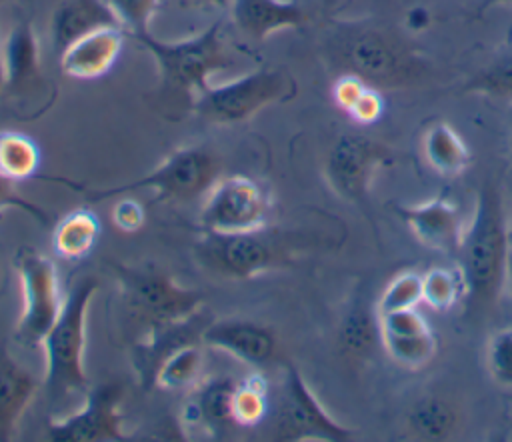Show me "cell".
<instances>
[{
    "mask_svg": "<svg viewBox=\"0 0 512 442\" xmlns=\"http://www.w3.org/2000/svg\"><path fill=\"white\" fill-rule=\"evenodd\" d=\"M458 254L470 308H492L508 280L510 260V232L496 184L486 182L478 192L474 216Z\"/></svg>",
    "mask_w": 512,
    "mask_h": 442,
    "instance_id": "6da1fadb",
    "label": "cell"
},
{
    "mask_svg": "<svg viewBox=\"0 0 512 442\" xmlns=\"http://www.w3.org/2000/svg\"><path fill=\"white\" fill-rule=\"evenodd\" d=\"M136 40L158 64L162 96L178 104L186 102L190 108L196 96L210 86V76L234 64L222 38V22H214L186 40L164 42L150 32Z\"/></svg>",
    "mask_w": 512,
    "mask_h": 442,
    "instance_id": "7a4b0ae2",
    "label": "cell"
},
{
    "mask_svg": "<svg viewBox=\"0 0 512 442\" xmlns=\"http://www.w3.org/2000/svg\"><path fill=\"white\" fill-rule=\"evenodd\" d=\"M336 60L368 86L404 88L424 78L426 64L402 38L374 24H352L336 34Z\"/></svg>",
    "mask_w": 512,
    "mask_h": 442,
    "instance_id": "3957f363",
    "label": "cell"
},
{
    "mask_svg": "<svg viewBox=\"0 0 512 442\" xmlns=\"http://www.w3.org/2000/svg\"><path fill=\"white\" fill-rule=\"evenodd\" d=\"M98 290L96 278L88 276L72 284L64 296L62 310L42 340L46 354L44 388L52 402L88 392L90 380L84 368L86 314Z\"/></svg>",
    "mask_w": 512,
    "mask_h": 442,
    "instance_id": "277c9868",
    "label": "cell"
},
{
    "mask_svg": "<svg viewBox=\"0 0 512 442\" xmlns=\"http://www.w3.org/2000/svg\"><path fill=\"white\" fill-rule=\"evenodd\" d=\"M220 178V160L204 146H186L172 152L160 166H156L146 176L128 182L124 186H114L106 190H88L66 178H50L62 182L70 188H76L84 194L88 202H100L104 198L150 188L158 194V200H192L208 192L214 182Z\"/></svg>",
    "mask_w": 512,
    "mask_h": 442,
    "instance_id": "5b68a950",
    "label": "cell"
},
{
    "mask_svg": "<svg viewBox=\"0 0 512 442\" xmlns=\"http://www.w3.org/2000/svg\"><path fill=\"white\" fill-rule=\"evenodd\" d=\"M118 280L120 304L128 320L142 330L140 336L196 314L204 300L202 292L184 288L158 270L118 268Z\"/></svg>",
    "mask_w": 512,
    "mask_h": 442,
    "instance_id": "8992f818",
    "label": "cell"
},
{
    "mask_svg": "<svg viewBox=\"0 0 512 442\" xmlns=\"http://www.w3.org/2000/svg\"><path fill=\"white\" fill-rule=\"evenodd\" d=\"M294 80L278 68H258L220 86H208L196 96L192 110L212 124H238L262 108L294 96Z\"/></svg>",
    "mask_w": 512,
    "mask_h": 442,
    "instance_id": "52a82bcc",
    "label": "cell"
},
{
    "mask_svg": "<svg viewBox=\"0 0 512 442\" xmlns=\"http://www.w3.org/2000/svg\"><path fill=\"white\" fill-rule=\"evenodd\" d=\"M16 272L22 288V314L14 336L28 346L42 344L64 304L56 264L32 248H20Z\"/></svg>",
    "mask_w": 512,
    "mask_h": 442,
    "instance_id": "ba28073f",
    "label": "cell"
},
{
    "mask_svg": "<svg viewBox=\"0 0 512 442\" xmlns=\"http://www.w3.org/2000/svg\"><path fill=\"white\" fill-rule=\"evenodd\" d=\"M270 434L274 440L344 442L354 432L336 422L304 382L298 368L288 366L274 412Z\"/></svg>",
    "mask_w": 512,
    "mask_h": 442,
    "instance_id": "9c48e42d",
    "label": "cell"
},
{
    "mask_svg": "<svg viewBox=\"0 0 512 442\" xmlns=\"http://www.w3.org/2000/svg\"><path fill=\"white\" fill-rule=\"evenodd\" d=\"M270 214V200L254 178L234 174L218 178L208 190L200 224L212 234H244L262 230Z\"/></svg>",
    "mask_w": 512,
    "mask_h": 442,
    "instance_id": "30bf717a",
    "label": "cell"
},
{
    "mask_svg": "<svg viewBox=\"0 0 512 442\" xmlns=\"http://www.w3.org/2000/svg\"><path fill=\"white\" fill-rule=\"evenodd\" d=\"M124 388L118 382L92 386L84 404L70 416L48 426V438L56 442H108L124 440V416L120 404Z\"/></svg>",
    "mask_w": 512,
    "mask_h": 442,
    "instance_id": "8fae6325",
    "label": "cell"
},
{
    "mask_svg": "<svg viewBox=\"0 0 512 442\" xmlns=\"http://www.w3.org/2000/svg\"><path fill=\"white\" fill-rule=\"evenodd\" d=\"M388 160L386 144L366 134L348 132L338 136L328 152L326 178L338 196L358 202L368 194L374 172Z\"/></svg>",
    "mask_w": 512,
    "mask_h": 442,
    "instance_id": "7c38bea8",
    "label": "cell"
},
{
    "mask_svg": "<svg viewBox=\"0 0 512 442\" xmlns=\"http://www.w3.org/2000/svg\"><path fill=\"white\" fill-rule=\"evenodd\" d=\"M200 258L206 266L228 278H252L270 270L282 254L264 228L244 234H212L200 244Z\"/></svg>",
    "mask_w": 512,
    "mask_h": 442,
    "instance_id": "4fadbf2b",
    "label": "cell"
},
{
    "mask_svg": "<svg viewBox=\"0 0 512 442\" xmlns=\"http://www.w3.org/2000/svg\"><path fill=\"white\" fill-rule=\"evenodd\" d=\"M208 316L198 310L196 314L160 326L156 330L146 332L144 336L136 338L134 348H132V360H134V368L138 372L140 384L148 390L154 386V376L158 366L176 350H180L182 346L188 344H200L202 342V332L208 324Z\"/></svg>",
    "mask_w": 512,
    "mask_h": 442,
    "instance_id": "5bb4252c",
    "label": "cell"
},
{
    "mask_svg": "<svg viewBox=\"0 0 512 442\" xmlns=\"http://www.w3.org/2000/svg\"><path fill=\"white\" fill-rule=\"evenodd\" d=\"M398 216L422 246L444 254L460 250L466 230L462 212L454 202L436 198L416 206H398Z\"/></svg>",
    "mask_w": 512,
    "mask_h": 442,
    "instance_id": "9a60e30c",
    "label": "cell"
},
{
    "mask_svg": "<svg viewBox=\"0 0 512 442\" xmlns=\"http://www.w3.org/2000/svg\"><path fill=\"white\" fill-rule=\"evenodd\" d=\"M202 344L252 366L268 364L276 352L274 332L264 324L242 318L210 320L202 332Z\"/></svg>",
    "mask_w": 512,
    "mask_h": 442,
    "instance_id": "2e32d148",
    "label": "cell"
},
{
    "mask_svg": "<svg viewBox=\"0 0 512 442\" xmlns=\"http://www.w3.org/2000/svg\"><path fill=\"white\" fill-rule=\"evenodd\" d=\"M122 38L124 30L120 26H106L80 36L60 52L62 72L76 80H92L106 74L120 54Z\"/></svg>",
    "mask_w": 512,
    "mask_h": 442,
    "instance_id": "e0dca14e",
    "label": "cell"
},
{
    "mask_svg": "<svg viewBox=\"0 0 512 442\" xmlns=\"http://www.w3.org/2000/svg\"><path fill=\"white\" fill-rule=\"evenodd\" d=\"M230 16L240 34L264 42L270 34L302 26L308 16L296 0H230Z\"/></svg>",
    "mask_w": 512,
    "mask_h": 442,
    "instance_id": "ac0fdd59",
    "label": "cell"
},
{
    "mask_svg": "<svg viewBox=\"0 0 512 442\" xmlns=\"http://www.w3.org/2000/svg\"><path fill=\"white\" fill-rule=\"evenodd\" d=\"M36 388V378L10 356L4 344H0V442L14 436Z\"/></svg>",
    "mask_w": 512,
    "mask_h": 442,
    "instance_id": "d6986e66",
    "label": "cell"
},
{
    "mask_svg": "<svg viewBox=\"0 0 512 442\" xmlns=\"http://www.w3.org/2000/svg\"><path fill=\"white\" fill-rule=\"evenodd\" d=\"M106 26H120L106 0H64L52 14V44L62 52L80 36Z\"/></svg>",
    "mask_w": 512,
    "mask_h": 442,
    "instance_id": "ffe728a7",
    "label": "cell"
},
{
    "mask_svg": "<svg viewBox=\"0 0 512 442\" xmlns=\"http://www.w3.org/2000/svg\"><path fill=\"white\" fill-rule=\"evenodd\" d=\"M236 382L230 378H214L202 384L192 402L186 406L188 420L200 424L212 438L226 434L232 418V396Z\"/></svg>",
    "mask_w": 512,
    "mask_h": 442,
    "instance_id": "44dd1931",
    "label": "cell"
},
{
    "mask_svg": "<svg viewBox=\"0 0 512 442\" xmlns=\"http://www.w3.org/2000/svg\"><path fill=\"white\" fill-rule=\"evenodd\" d=\"M4 68H6V86L12 90H26L40 78V54L36 36L30 24H18L2 52Z\"/></svg>",
    "mask_w": 512,
    "mask_h": 442,
    "instance_id": "7402d4cb",
    "label": "cell"
},
{
    "mask_svg": "<svg viewBox=\"0 0 512 442\" xmlns=\"http://www.w3.org/2000/svg\"><path fill=\"white\" fill-rule=\"evenodd\" d=\"M422 152L430 168L442 176H458L470 164L466 142L446 122H434L424 130Z\"/></svg>",
    "mask_w": 512,
    "mask_h": 442,
    "instance_id": "603a6c76",
    "label": "cell"
},
{
    "mask_svg": "<svg viewBox=\"0 0 512 442\" xmlns=\"http://www.w3.org/2000/svg\"><path fill=\"white\" fill-rule=\"evenodd\" d=\"M458 422L460 414L454 404L438 396L418 400L406 416L410 434L420 440H446L456 432Z\"/></svg>",
    "mask_w": 512,
    "mask_h": 442,
    "instance_id": "cb8c5ba5",
    "label": "cell"
},
{
    "mask_svg": "<svg viewBox=\"0 0 512 442\" xmlns=\"http://www.w3.org/2000/svg\"><path fill=\"white\" fill-rule=\"evenodd\" d=\"M100 222L90 210H74L66 214L52 234L54 252L64 260L84 258L96 244Z\"/></svg>",
    "mask_w": 512,
    "mask_h": 442,
    "instance_id": "d4e9b609",
    "label": "cell"
},
{
    "mask_svg": "<svg viewBox=\"0 0 512 442\" xmlns=\"http://www.w3.org/2000/svg\"><path fill=\"white\" fill-rule=\"evenodd\" d=\"M380 342V324L378 320L364 308L352 306L338 328V344L344 354L352 358H366L374 352Z\"/></svg>",
    "mask_w": 512,
    "mask_h": 442,
    "instance_id": "484cf974",
    "label": "cell"
},
{
    "mask_svg": "<svg viewBox=\"0 0 512 442\" xmlns=\"http://www.w3.org/2000/svg\"><path fill=\"white\" fill-rule=\"evenodd\" d=\"M40 154L36 144L12 130L0 132V176L8 180L30 178L38 170Z\"/></svg>",
    "mask_w": 512,
    "mask_h": 442,
    "instance_id": "4316f807",
    "label": "cell"
},
{
    "mask_svg": "<svg viewBox=\"0 0 512 442\" xmlns=\"http://www.w3.org/2000/svg\"><path fill=\"white\" fill-rule=\"evenodd\" d=\"M466 296V284L460 268H430L422 274V302L434 310H450Z\"/></svg>",
    "mask_w": 512,
    "mask_h": 442,
    "instance_id": "83f0119b",
    "label": "cell"
},
{
    "mask_svg": "<svg viewBox=\"0 0 512 442\" xmlns=\"http://www.w3.org/2000/svg\"><path fill=\"white\" fill-rule=\"evenodd\" d=\"M202 362H204V356L198 344L182 346L158 366L154 376V386L162 390H180V388L192 386L202 370Z\"/></svg>",
    "mask_w": 512,
    "mask_h": 442,
    "instance_id": "f1b7e54d",
    "label": "cell"
},
{
    "mask_svg": "<svg viewBox=\"0 0 512 442\" xmlns=\"http://www.w3.org/2000/svg\"><path fill=\"white\" fill-rule=\"evenodd\" d=\"M464 90L512 106V50L496 56L478 70L466 82Z\"/></svg>",
    "mask_w": 512,
    "mask_h": 442,
    "instance_id": "f546056e",
    "label": "cell"
},
{
    "mask_svg": "<svg viewBox=\"0 0 512 442\" xmlns=\"http://www.w3.org/2000/svg\"><path fill=\"white\" fill-rule=\"evenodd\" d=\"M268 414V386L260 374H252L234 388L232 418L240 426H256Z\"/></svg>",
    "mask_w": 512,
    "mask_h": 442,
    "instance_id": "4dcf8cb0",
    "label": "cell"
},
{
    "mask_svg": "<svg viewBox=\"0 0 512 442\" xmlns=\"http://www.w3.org/2000/svg\"><path fill=\"white\" fill-rule=\"evenodd\" d=\"M380 342L398 364L408 368L426 364L436 352V340L432 332L414 336H380Z\"/></svg>",
    "mask_w": 512,
    "mask_h": 442,
    "instance_id": "1f68e13d",
    "label": "cell"
},
{
    "mask_svg": "<svg viewBox=\"0 0 512 442\" xmlns=\"http://www.w3.org/2000/svg\"><path fill=\"white\" fill-rule=\"evenodd\" d=\"M422 302V274L418 272H402L384 288L378 314L416 308Z\"/></svg>",
    "mask_w": 512,
    "mask_h": 442,
    "instance_id": "d6a6232c",
    "label": "cell"
},
{
    "mask_svg": "<svg viewBox=\"0 0 512 442\" xmlns=\"http://www.w3.org/2000/svg\"><path fill=\"white\" fill-rule=\"evenodd\" d=\"M160 0H106L124 32L134 38L150 32V22Z\"/></svg>",
    "mask_w": 512,
    "mask_h": 442,
    "instance_id": "836d02e7",
    "label": "cell"
},
{
    "mask_svg": "<svg viewBox=\"0 0 512 442\" xmlns=\"http://www.w3.org/2000/svg\"><path fill=\"white\" fill-rule=\"evenodd\" d=\"M486 362L492 378L498 384L512 388V328L492 334L486 350Z\"/></svg>",
    "mask_w": 512,
    "mask_h": 442,
    "instance_id": "e575fe53",
    "label": "cell"
},
{
    "mask_svg": "<svg viewBox=\"0 0 512 442\" xmlns=\"http://www.w3.org/2000/svg\"><path fill=\"white\" fill-rule=\"evenodd\" d=\"M380 336H414L432 332L416 308L378 314Z\"/></svg>",
    "mask_w": 512,
    "mask_h": 442,
    "instance_id": "d590c367",
    "label": "cell"
},
{
    "mask_svg": "<svg viewBox=\"0 0 512 442\" xmlns=\"http://www.w3.org/2000/svg\"><path fill=\"white\" fill-rule=\"evenodd\" d=\"M8 208H16V210H22L26 214H30L34 220H38L40 224L48 226L50 224V216L46 214V210L30 200H26L24 196H20L14 186H12V180L0 176V212L8 210Z\"/></svg>",
    "mask_w": 512,
    "mask_h": 442,
    "instance_id": "8d00e7d4",
    "label": "cell"
},
{
    "mask_svg": "<svg viewBox=\"0 0 512 442\" xmlns=\"http://www.w3.org/2000/svg\"><path fill=\"white\" fill-rule=\"evenodd\" d=\"M382 112H384V100L380 96V90L366 86V90L360 94V98L356 100V104L348 114L360 124H372L382 116Z\"/></svg>",
    "mask_w": 512,
    "mask_h": 442,
    "instance_id": "74e56055",
    "label": "cell"
},
{
    "mask_svg": "<svg viewBox=\"0 0 512 442\" xmlns=\"http://www.w3.org/2000/svg\"><path fill=\"white\" fill-rule=\"evenodd\" d=\"M366 82L362 78H358L356 74H348L344 72L334 88H332V96H334V102L340 106V110H344L346 114L352 110V106L356 104V100L360 98V94L366 90Z\"/></svg>",
    "mask_w": 512,
    "mask_h": 442,
    "instance_id": "f35d334b",
    "label": "cell"
},
{
    "mask_svg": "<svg viewBox=\"0 0 512 442\" xmlns=\"http://www.w3.org/2000/svg\"><path fill=\"white\" fill-rule=\"evenodd\" d=\"M146 214L142 204H138L132 198H122L120 202H116L114 210H112V222L116 228L124 230V232H136L144 226Z\"/></svg>",
    "mask_w": 512,
    "mask_h": 442,
    "instance_id": "ab89813d",
    "label": "cell"
},
{
    "mask_svg": "<svg viewBox=\"0 0 512 442\" xmlns=\"http://www.w3.org/2000/svg\"><path fill=\"white\" fill-rule=\"evenodd\" d=\"M430 24V14H428V10L426 8H422V6H416V8H410L408 10V14H406V26L410 28V30H422V28H426Z\"/></svg>",
    "mask_w": 512,
    "mask_h": 442,
    "instance_id": "60d3db41",
    "label": "cell"
},
{
    "mask_svg": "<svg viewBox=\"0 0 512 442\" xmlns=\"http://www.w3.org/2000/svg\"><path fill=\"white\" fill-rule=\"evenodd\" d=\"M6 86V68H4V60L0 54V90Z\"/></svg>",
    "mask_w": 512,
    "mask_h": 442,
    "instance_id": "b9f144b4",
    "label": "cell"
},
{
    "mask_svg": "<svg viewBox=\"0 0 512 442\" xmlns=\"http://www.w3.org/2000/svg\"><path fill=\"white\" fill-rule=\"evenodd\" d=\"M192 2H200V4H218V6H224V4H228L230 0H192Z\"/></svg>",
    "mask_w": 512,
    "mask_h": 442,
    "instance_id": "7bdbcfd3",
    "label": "cell"
},
{
    "mask_svg": "<svg viewBox=\"0 0 512 442\" xmlns=\"http://www.w3.org/2000/svg\"><path fill=\"white\" fill-rule=\"evenodd\" d=\"M486 4H512V0H486Z\"/></svg>",
    "mask_w": 512,
    "mask_h": 442,
    "instance_id": "ee69618b",
    "label": "cell"
},
{
    "mask_svg": "<svg viewBox=\"0 0 512 442\" xmlns=\"http://www.w3.org/2000/svg\"><path fill=\"white\" fill-rule=\"evenodd\" d=\"M508 280H510V286H512V254H510V260H508Z\"/></svg>",
    "mask_w": 512,
    "mask_h": 442,
    "instance_id": "f6af8a7d",
    "label": "cell"
},
{
    "mask_svg": "<svg viewBox=\"0 0 512 442\" xmlns=\"http://www.w3.org/2000/svg\"><path fill=\"white\" fill-rule=\"evenodd\" d=\"M510 150H512V134H510Z\"/></svg>",
    "mask_w": 512,
    "mask_h": 442,
    "instance_id": "bcb514c9",
    "label": "cell"
}]
</instances>
